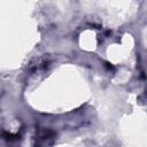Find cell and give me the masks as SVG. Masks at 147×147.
<instances>
[{
	"mask_svg": "<svg viewBox=\"0 0 147 147\" xmlns=\"http://www.w3.org/2000/svg\"><path fill=\"white\" fill-rule=\"evenodd\" d=\"M55 138V132H53L52 130H40L36 138H34V146L36 147H47L49 145L53 144V140Z\"/></svg>",
	"mask_w": 147,
	"mask_h": 147,
	"instance_id": "obj_1",
	"label": "cell"
}]
</instances>
